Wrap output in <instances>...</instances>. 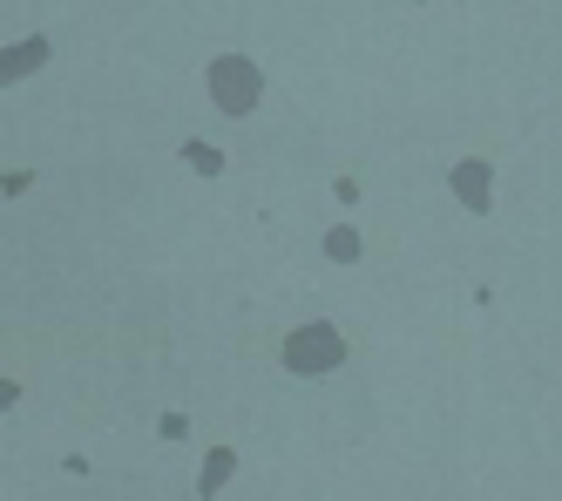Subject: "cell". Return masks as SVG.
<instances>
[{
  "label": "cell",
  "mask_w": 562,
  "mask_h": 501,
  "mask_svg": "<svg viewBox=\"0 0 562 501\" xmlns=\"http://www.w3.org/2000/svg\"><path fill=\"white\" fill-rule=\"evenodd\" d=\"M48 55H55V41L48 34H21V41H8V48H0V81H27V75H42L48 68Z\"/></svg>",
  "instance_id": "277c9868"
},
{
  "label": "cell",
  "mask_w": 562,
  "mask_h": 501,
  "mask_svg": "<svg viewBox=\"0 0 562 501\" xmlns=\"http://www.w3.org/2000/svg\"><path fill=\"white\" fill-rule=\"evenodd\" d=\"M27 190H34V170H8V177H0V197H8V203L27 197Z\"/></svg>",
  "instance_id": "9c48e42d"
},
{
  "label": "cell",
  "mask_w": 562,
  "mask_h": 501,
  "mask_svg": "<svg viewBox=\"0 0 562 501\" xmlns=\"http://www.w3.org/2000/svg\"><path fill=\"white\" fill-rule=\"evenodd\" d=\"M448 190H454V203H461L468 218H488V211H495V163H488V156L448 163Z\"/></svg>",
  "instance_id": "3957f363"
},
{
  "label": "cell",
  "mask_w": 562,
  "mask_h": 501,
  "mask_svg": "<svg viewBox=\"0 0 562 501\" xmlns=\"http://www.w3.org/2000/svg\"><path fill=\"white\" fill-rule=\"evenodd\" d=\"M177 156L190 163V170H196V177H224V170H231V156H224L217 143H204V136H190V143H183Z\"/></svg>",
  "instance_id": "52a82bcc"
},
{
  "label": "cell",
  "mask_w": 562,
  "mask_h": 501,
  "mask_svg": "<svg viewBox=\"0 0 562 501\" xmlns=\"http://www.w3.org/2000/svg\"><path fill=\"white\" fill-rule=\"evenodd\" d=\"M231 475H237V447H211V454H204V468H196V494L217 501V494L231 488Z\"/></svg>",
  "instance_id": "5b68a950"
},
{
  "label": "cell",
  "mask_w": 562,
  "mask_h": 501,
  "mask_svg": "<svg viewBox=\"0 0 562 501\" xmlns=\"http://www.w3.org/2000/svg\"><path fill=\"white\" fill-rule=\"evenodd\" d=\"M318 250H326L333 265H359V258H367V237H359V224H352V218H339L326 237H318Z\"/></svg>",
  "instance_id": "8992f818"
},
{
  "label": "cell",
  "mask_w": 562,
  "mask_h": 501,
  "mask_svg": "<svg viewBox=\"0 0 562 501\" xmlns=\"http://www.w3.org/2000/svg\"><path fill=\"white\" fill-rule=\"evenodd\" d=\"M156 441H190V413H164V421H156Z\"/></svg>",
  "instance_id": "ba28073f"
},
{
  "label": "cell",
  "mask_w": 562,
  "mask_h": 501,
  "mask_svg": "<svg viewBox=\"0 0 562 501\" xmlns=\"http://www.w3.org/2000/svg\"><path fill=\"white\" fill-rule=\"evenodd\" d=\"M346 332L333 325V319H305V325H292L285 332V346H278V366L292 372V380H326V372H339L346 366Z\"/></svg>",
  "instance_id": "6da1fadb"
},
{
  "label": "cell",
  "mask_w": 562,
  "mask_h": 501,
  "mask_svg": "<svg viewBox=\"0 0 562 501\" xmlns=\"http://www.w3.org/2000/svg\"><path fill=\"white\" fill-rule=\"evenodd\" d=\"M333 197H339L346 211H352V203H359V177H339V183H333Z\"/></svg>",
  "instance_id": "30bf717a"
},
{
  "label": "cell",
  "mask_w": 562,
  "mask_h": 501,
  "mask_svg": "<svg viewBox=\"0 0 562 501\" xmlns=\"http://www.w3.org/2000/svg\"><path fill=\"white\" fill-rule=\"evenodd\" d=\"M204 89H211V102H217V115H258V102H265V68L251 62V55H211V68H204Z\"/></svg>",
  "instance_id": "7a4b0ae2"
}]
</instances>
